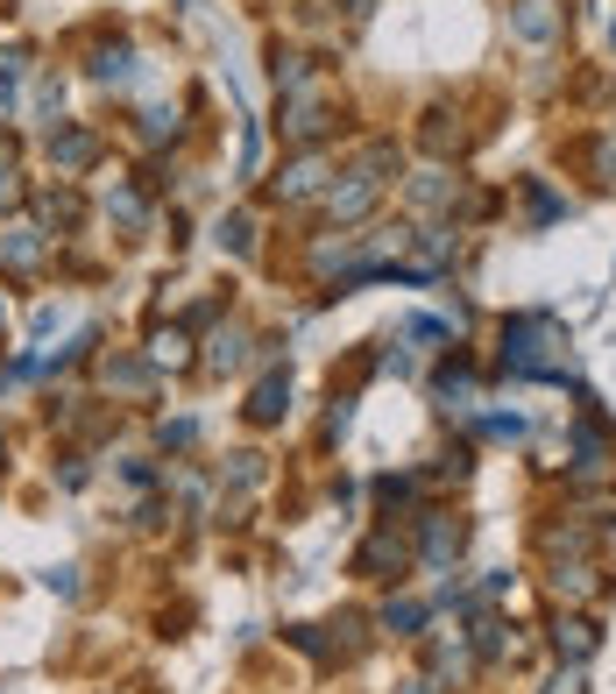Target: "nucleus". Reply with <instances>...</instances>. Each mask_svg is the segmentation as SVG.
<instances>
[{
  "mask_svg": "<svg viewBox=\"0 0 616 694\" xmlns=\"http://www.w3.org/2000/svg\"><path fill=\"white\" fill-rule=\"evenodd\" d=\"M503 369H518V375H567L574 369V347H567V334L553 320H510L503 326Z\"/></svg>",
  "mask_w": 616,
  "mask_h": 694,
  "instance_id": "1",
  "label": "nucleus"
},
{
  "mask_svg": "<svg viewBox=\"0 0 616 694\" xmlns=\"http://www.w3.org/2000/svg\"><path fill=\"white\" fill-rule=\"evenodd\" d=\"M326 120H334V107H326V100L305 85V93H291V100H283V142H319V135H326Z\"/></svg>",
  "mask_w": 616,
  "mask_h": 694,
  "instance_id": "2",
  "label": "nucleus"
},
{
  "mask_svg": "<svg viewBox=\"0 0 616 694\" xmlns=\"http://www.w3.org/2000/svg\"><path fill=\"white\" fill-rule=\"evenodd\" d=\"M319 192H326V157H298V163H283V171H277L269 199L298 206V199H319Z\"/></svg>",
  "mask_w": 616,
  "mask_h": 694,
  "instance_id": "3",
  "label": "nucleus"
},
{
  "mask_svg": "<svg viewBox=\"0 0 616 694\" xmlns=\"http://www.w3.org/2000/svg\"><path fill=\"white\" fill-rule=\"evenodd\" d=\"M404 560H411V546H404L397 532H375L362 553H355V575H369V581H397L404 575Z\"/></svg>",
  "mask_w": 616,
  "mask_h": 694,
  "instance_id": "4",
  "label": "nucleus"
},
{
  "mask_svg": "<svg viewBox=\"0 0 616 694\" xmlns=\"http://www.w3.org/2000/svg\"><path fill=\"white\" fill-rule=\"evenodd\" d=\"M510 28H518L524 43H553L567 28V8L560 0H518V8H510Z\"/></svg>",
  "mask_w": 616,
  "mask_h": 694,
  "instance_id": "5",
  "label": "nucleus"
},
{
  "mask_svg": "<svg viewBox=\"0 0 616 694\" xmlns=\"http://www.w3.org/2000/svg\"><path fill=\"white\" fill-rule=\"evenodd\" d=\"M50 157H57V171H85L100 157V142L85 128H65V135H50Z\"/></svg>",
  "mask_w": 616,
  "mask_h": 694,
  "instance_id": "6",
  "label": "nucleus"
},
{
  "mask_svg": "<svg viewBox=\"0 0 616 694\" xmlns=\"http://www.w3.org/2000/svg\"><path fill=\"white\" fill-rule=\"evenodd\" d=\"M0 263H8V269H36L43 263V234L36 228H8V234H0Z\"/></svg>",
  "mask_w": 616,
  "mask_h": 694,
  "instance_id": "7",
  "label": "nucleus"
},
{
  "mask_svg": "<svg viewBox=\"0 0 616 694\" xmlns=\"http://www.w3.org/2000/svg\"><path fill=\"white\" fill-rule=\"evenodd\" d=\"M461 553V524L446 510H426V560H454Z\"/></svg>",
  "mask_w": 616,
  "mask_h": 694,
  "instance_id": "8",
  "label": "nucleus"
},
{
  "mask_svg": "<svg viewBox=\"0 0 616 694\" xmlns=\"http://www.w3.org/2000/svg\"><path fill=\"white\" fill-rule=\"evenodd\" d=\"M553 645H560V659H589L595 652V624L589 616H560V624H553Z\"/></svg>",
  "mask_w": 616,
  "mask_h": 694,
  "instance_id": "9",
  "label": "nucleus"
},
{
  "mask_svg": "<svg viewBox=\"0 0 616 694\" xmlns=\"http://www.w3.org/2000/svg\"><path fill=\"white\" fill-rule=\"evenodd\" d=\"M283 404H291V383H283V375H263V390H255L248 418H255V426H277V418H283Z\"/></svg>",
  "mask_w": 616,
  "mask_h": 694,
  "instance_id": "10",
  "label": "nucleus"
},
{
  "mask_svg": "<svg viewBox=\"0 0 616 694\" xmlns=\"http://www.w3.org/2000/svg\"><path fill=\"white\" fill-rule=\"evenodd\" d=\"M93 79L100 85H128L135 79V50H128V43H107V50L93 57Z\"/></svg>",
  "mask_w": 616,
  "mask_h": 694,
  "instance_id": "11",
  "label": "nucleus"
},
{
  "mask_svg": "<svg viewBox=\"0 0 616 694\" xmlns=\"http://www.w3.org/2000/svg\"><path fill=\"white\" fill-rule=\"evenodd\" d=\"M411 199H418V206H446V199H454V177L432 163V171H418V177H411Z\"/></svg>",
  "mask_w": 616,
  "mask_h": 694,
  "instance_id": "12",
  "label": "nucleus"
},
{
  "mask_svg": "<svg viewBox=\"0 0 616 694\" xmlns=\"http://www.w3.org/2000/svg\"><path fill=\"white\" fill-rule=\"evenodd\" d=\"M440 404H446V412H475V375L468 369L440 375Z\"/></svg>",
  "mask_w": 616,
  "mask_h": 694,
  "instance_id": "13",
  "label": "nucleus"
},
{
  "mask_svg": "<svg viewBox=\"0 0 616 694\" xmlns=\"http://www.w3.org/2000/svg\"><path fill=\"white\" fill-rule=\"evenodd\" d=\"M242 347H248V334H242V326H234V334H220V340H213V355H206V369H213V375L242 369Z\"/></svg>",
  "mask_w": 616,
  "mask_h": 694,
  "instance_id": "14",
  "label": "nucleus"
},
{
  "mask_svg": "<svg viewBox=\"0 0 616 694\" xmlns=\"http://www.w3.org/2000/svg\"><path fill=\"white\" fill-rule=\"evenodd\" d=\"M43 220H57V228H79V213H85V206H79V192H43Z\"/></svg>",
  "mask_w": 616,
  "mask_h": 694,
  "instance_id": "15",
  "label": "nucleus"
},
{
  "mask_svg": "<svg viewBox=\"0 0 616 694\" xmlns=\"http://www.w3.org/2000/svg\"><path fill=\"white\" fill-rule=\"evenodd\" d=\"M107 390H149V361H107Z\"/></svg>",
  "mask_w": 616,
  "mask_h": 694,
  "instance_id": "16",
  "label": "nucleus"
},
{
  "mask_svg": "<svg viewBox=\"0 0 616 694\" xmlns=\"http://www.w3.org/2000/svg\"><path fill=\"white\" fill-rule=\"evenodd\" d=\"M553 595H595V567H553Z\"/></svg>",
  "mask_w": 616,
  "mask_h": 694,
  "instance_id": "17",
  "label": "nucleus"
},
{
  "mask_svg": "<svg viewBox=\"0 0 616 694\" xmlns=\"http://www.w3.org/2000/svg\"><path fill=\"white\" fill-rule=\"evenodd\" d=\"M418 624H426L418 602H390V610H383V631H397V638H418Z\"/></svg>",
  "mask_w": 616,
  "mask_h": 694,
  "instance_id": "18",
  "label": "nucleus"
},
{
  "mask_svg": "<svg viewBox=\"0 0 616 694\" xmlns=\"http://www.w3.org/2000/svg\"><path fill=\"white\" fill-rule=\"evenodd\" d=\"M220 248H234V255H248V248H255V220H248V213H234V220H220Z\"/></svg>",
  "mask_w": 616,
  "mask_h": 694,
  "instance_id": "19",
  "label": "nucleus"
},
{
  "mask_svg": "<svg viewBox=\"0 0 616 694\" xmlns=\"http://www.w3.org/2000/svg\"><path fill=\"white\" fill-rule=\"evenodd\" d=\"M107 206H114V220H121V228H142V192H128V185H121Z\"/></svg>",
  "mask_w": 616,
  "mask_h": 694,
  "instance_id": "20",
  "label": "nucleus"
},
{
  "mask_svg": "<svg viewBox=\"0 0 616 694\" xmlns=\"http://www.w3.org/2000/svg\"><path fill=\"white\" fill-rule=\"evenodd\" d=\"M142 135H149V142H171V135H177V114H171V107H149V114H142Z\"/></svg>",
  "mask_w": 616,
  "mask_h": 694,
  "instance_id": "21",
  "label": "nucleus"
},
{
  "mask_svg": "<svg viewBox=\"0 0 616 694\" xmlns=\"http://www.w3.org/2000/svg\"><path fill=\"white\" fill-rule=\"evenodd\" d=\"M149 355H156V361H171V369H177V361H185V334H177V326H171V334H156V340H149Z\"/></svg>",
  "mask_w": 616,
  "mask_h": 694,
  "instance_id": "22",
  "label": "nucleus"
},
{
  "mask_svg": "<svg viewBox=\"0 0 616 694\" xmlns=\"http://www.w3.org/2000/svg\"><path fill=\"white\" fill-rule=\"evenodd\" d=\"M228 475H234V489H248V482H263V461H255V454H234Z\"/></svg>",
  "mask_w": 616,
  "mask_h": 694,
  "instance_id": "23",
  "label": "nucleus"
},
{
  "mask_svg": "<svg viewBox=\"0 0 616 694\" xmlns=\"http://www.w3.org/2000/svg\"><path fill=\"white\" fill-rule=\"evenodd\" d=\"M14 192H22V185H14V157H8V149H0V206H8Z\"/></svg>",
  "mask_w": 616,
  "mask_h": 694,
  "instance_id": "24",
  "label": "nucleus"
},
{
  "mask_svg": "<svg viewBox=\"0 0 616 694\" xmlns=\"http://www.w3.org/2000/svg\"><path fill=\"white\" fill-rule=\"evenodd\" d=\"M546 694H581V673H560V681H553Z\"/></svg>",
  "mask_w": 616,
  "mask_h": 694,
  "instance_id": "25",
  "label": "nucleus"
},
{
  "mask_svg": "<svg viewBox=\"0 0 616 694\" xmlns=\"http://www.w3.org/2000/svg\"><path fill=\"white\" fill-rule=\"evenodd\" d=\"M397 694H440L432 681H397Z\"/></svg>",
  "mask_w": 616,
  "mask_h": 694,
  "instance_id": "26",
  "label": "nucleus"
}]
</instances>
